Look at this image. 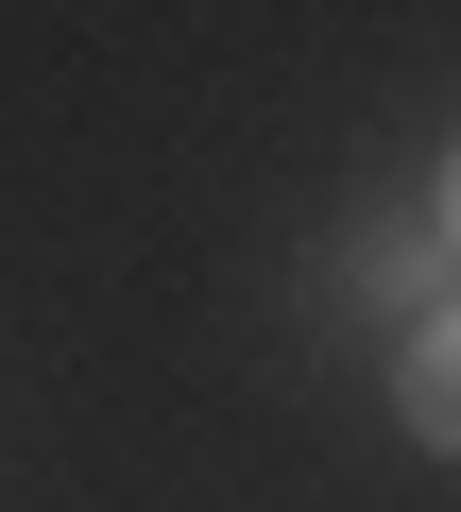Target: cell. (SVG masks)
<instances>
[{
  "mask_svg": "<svg viewBox=\"0 0 461 512\" xmlns=\"http://www.w3.org/2000/svg\"><path fill=\"white\" fill-rule=\"evenodd\" d=\"M393 427H410L427 461H461V308L393 325Z\"/></svg>",
  "mask_w": 461,
  "mask_h": 512,
  "instance_id": "obj_1",
  "label": "cell"
},
{
  "mask_svg": "<svg viewBox=\"0 0 461 512\" xmlns=\"http://www.w3.org/2000/svg\"><path fill=\"white\" fill-rule=\"evenodd\" d=\"M342 291H376V308L410 291V325H427V239H359V256H342Z\"/></svg>",
  "mask_w": 461,
  "mask_h": 512,
  "instance_id": "obj_2",
  "label": "cell"
},
{
  "mask_svg": "<svg viewBox=\"0 0 461 512\" xmlns=\"http://www.w3.org/2000/svg\"><path fill=\"white\" fill-rule=\"evenodd\" d=\"M444 239H461V154H444Z\"/></svg>",
  "mask_w": 461,
  "mask_h": 512,
  "instance_id": "obj_3",
  "label": "cell"
}]
</instances>
